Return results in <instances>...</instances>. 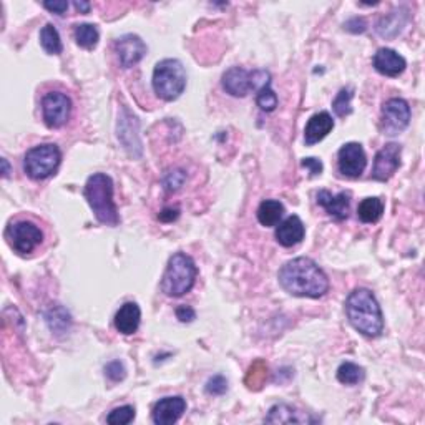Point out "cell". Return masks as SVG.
I'll use <instances>...</instances> for the list:
<instances>
[{
    "instance_id": "cell-1",
    "label": "cell",
    "mask_w": 425,
    "mask_h": 425,
    "mask_svg": "<svg viewBox=\"0 0 425 425\" xmlns=\"http://www.w3.org/2000/svg\"><path fill=\"white\" fill-rule=\"evenodd\" d=\"M279 284L288 294L296 298L317 299L329 289L326 273L309 258H294L283 266L278 274Z\"/></svg>"
},
{
    "instance_id": "cell-2",
    "label": "cell",
    "mask_w": 425,
    "mask_h": 425,
    "mask_svg": "<svg viewBox=\"0 0 425 425\" xmlns=\"http://www.w3.org/2000/svg\"><path fill=\"white\" fill-rule=\"evenodd\" d=\"M346 314L351 326L366 337H378L384 331V316L369 289H354L346 299Z\"/></svg>"
},
{
    "instance_id": "cell-3",
    "label": "cell",
    "mask_w": 425,
    "mask_h": 425,
    "mask_svg": "<svg viewBox=\"0 0 425 425\" xmlns=\"http://www.w3.org/2000/svg\"><path fill=\"white\" fill-rule=\"evenodd\" d=\"M84 195L101 225L118 226L120 215L113 200V181L105 173H95L86 180Z\"/></svg>"
},
{
    "instance_id": "cell-4",
    "label": "cell",
    "mask_w": 425,
    "mask_h": 425,
    "mask_svg": "<svg viewBox=\"0 0 425 425\" xmlns=\"http://www.w3.org/2000/svg\"><path fill=\"white\" fill-rule=\"evenodd\" d=\"M196 264L186 253H175L168 259L165 274L162 278V291L168 298H181L190 293L196 281Z\"/></svg>"
},
{
    "instance_id": "cell-5",
    "label": "cell",
    "mask_w": 425,
    "mask_h": 425,
    "mask_svg": "<svg viewBox=\"0 0 425 425\" xmlns=\"http://www.w3.org/2000/svg\"><path fill=\"white\" fill-rule=\"evenodd\" d=\"M153 90L159 98L173 101L180 98L186 89V70L180 60L165 59L153 70Z\"/></svg>"
},
{
    "instance_id": "cell-6",
    "label": "cell",
    "mask_w": 425,
    "mask_h": 425,
    "mask_svg": "<svg viewBox=\"0 0 425 425\" xmlns=\"http://www.w3.org/2000/svg\"><path fill=\"white\" fill-rule=\"evenodd\" d=\"M60 163V148L53 143H43L28 149L23 158V170L32 180H45L59 170Z\"/></svg>"
},
{
    "instance_id": "cell-7",
    "label": "cell",
    "mask_w": 425,
    "mask_h": 425,
    "mask_svg": "<svg viewBox=\"0 0 425 425\" xmlns=\"http://www.w3.org/2000/svg\"><path fill=\"white\" fill-rule=\"evenodd\" d=\"M410 123V106L404 98H390L382 105L380 132L387 137L402 133Z\"/></svg>"
},
{
    "instance_id": "cell-8",
    "label": "cell",
    "mask_w": 425,
    "mask_h": 425,
    "mask_svg": "<svg viewBox=\"0 0 425 425\" xmlns=\"http://www.w3.org/2000/svg\"><path fill=\"white\" fill-rule=\"evenodd\" d=\"M72 113V100L62 91H48L42 98L43 122L48 128H62L69 122Z\"/></svg>"
},
{
    "instance_id": "cell-9",
    "label": "cell",
    "mask_w": 425,
    "mask_h": 425,
    "mask_svg": "<svg viewBox=\"0 0 425 425\" xmlns=\"http://www.w3.org/2000/svg\"><path fill=\"white\" fill-rule=\"evenodd\" d=\"M8 243L18 254H30L42 244L43 233L37 225L30 221H17L7 231Z\"/></svg>"
},
{
    "instance_id": "cell-10",
    "label": "cell",
    "mask_w": 425,
    "mask_h": 425,
    "mask_svg": "<svg viewBox=\"0 0 425 425\" xmlns=\"http://www.w3.org/2000/svg\"><path fill=\"white\" fill-rule=\"evenodd\" d=\"M367 157L361 143L351 142L342 144L337 153V166L339 171L347 178H359L366 170Z\"/></svg>"
},
{
    "instance_id": "cell-11",
    "label": "cell",
    "mask_w": 425,
    "mask_h": 425,
    "mask_svg": "<svg viewBox=\"0 0 425 425\" xmlns=\"http://www.w3.org/2000/svg\"><path fill=\"white\" fill-rule=\"evenodd\" d=\"M400 154H402V147L399 143H387L382 149H379L374 158L372 178L378 181L390 180L400 168Z\"/></svg>"
},
{
    "instance_id": "cell-12",
    "label": "cell",
    "mask_w": 425,
    "mask_h": 425,
    "mask_svg": "<svg viewBox=\"0 0 425 425\" xmlns=\"http://www.w3.org/2000/svg\"><path fill=\"white\" fill-rule=\"evenodd\" d=\"M115 52L118 55L120 65L123 69H132L147 55V45H144L142 37L135 35V33H127L115 42Z\"/></svg>"
},
{
    "instance_id": "cell-13",
    "label": "cell",
    "mask_w": 425,
    "mask_h": 425,
    "mask_svg": "<svg viewBox=\"0 0 425 425\" xmlns=\"http://www.w3.org/2000/svg\"><path fill=\"white\" fill-rule=\"evenodd\" d=\"M186 410V400L175 395V397H165L158 400L153 407V422L157 425H173L181 419Z\"/></svg>"
},
{
    "instance_id": "cell-14",
    "label": "cell",
    "mask_w": 425,
    "mask_h": 425,
    "mask_svg": "<svg viewBox=\"0 0 425 425\" xmlns=\"http://www.w3.org/2000/svg\"><path fill=\"white\" fill-rule=\"evenodd\" d=\"M223 89L226 94L233 96H246L253 90V72L244 70L243 67H231L223 74Z\"/></svg>"
},
{
    "instance_id": "cell-15",
    "label": "cell",
    "mask_w": 425,
    "mask_h": 425,
    "mask_svg": "<svg viewBox=\"0 0 425 425\" xmlns=\"http://www.w3.org/2000/svg\"><path fill=\"white\" fill-rule=\"evenodd\" d=\"M372 65L385 76H399L407 67V62L392 48H379L372 59Z\"/></svg>"
},
{
    "instance_id": "cell-16",
    "label": "cell",
    "mask_w": 425,
    "mask_h": 425,
    "mask_svg": "<svg viewBox=\"0 0 425 425\" xmlns=\"http://www.w3.org/2000/svg\"><path fill=\"white\" fill-rule=\"evenodd\" d=\"M334 128V120L327 112H319L309 118V122L304 128V142L307 147H312L319 142H322L327 135Z\"/></svg>"
},
{
    "instance_id": "cell-17",
    "label": "cell",
    "mask_w": 425,
    "mask_h": 425,
    "mask_svg": "<svg viewBox=\"0 0 425 425\" xmlns=\"http://www.w3.org/2000/svg\"><path fill=\"white\" fill-rule=\"evenodd\" d=\"M317 203L329 212L332 218L341 221L349 216L351 195L347 191H341L339 195H332L331 191L321 190L317 193Z\"/></svg>"
},
{
    "instance_id": "cell-18",
    "label": "cell",
    "mask_w": 425,
    "mask_h": 425,
    "mask_svg": "<svg viewBox=\"0 0 425 425\" xmlns=\"http://www.w3.org/2000/svg\"><path fill=\"white\" fill-rule=\"evenodd\" d=\"M304 236H306V226L296 215L284 220L276 230L278 243L284 248H293V246L299 244L304 239Z\"/></svg>"
},
{
    "instance_id": "cell-19",
    "label": "cell",
    "mask_w": 425,
    "mask_h": 425,
    "mask_svg": "<svg viewBox=\"0 0 425 425\" xmlns=\"http://www.w3.org/2000/svg\"><path fill=\"white\" fill-rule=\"evenodd\" d=\"M142 322V311L137 302H125L115 314V327L123 336H132Z\"/></svg>"
},
{
    "instance_id": "cell-20",
    "label": "cell",
    "mask_w": 425,
    "mask_h": 425,
    "mask_svg": "<svg viewBox=\"0 0 425 425\" xmlns=\"http://www.w3.org/2000/svg\"><path fill=\"white\" fill-rule=\"evenodd\" d=\"M264 422L268 424H309L314 422V419L309 417L306 412H299L298 409L286 404L273 405L266 415Z\"/></svg>"
},
{
    "instance_id": "cell-21",
    "label": "cell",
    "mask_w": 425,
    "mask_h": 425,
    "mask_svg": "<svg viewBox=\"0 0 425 425\" xmlns=\"http://www.w3.org/2000/svg\"><path fill=\"white\" fill-rule=\"evenodd\" d=\"M407 23V11L405 8H395L387 17L378 23V33L384 38H392L402 32V28Z\"/></svg>"
},
{
    "instance_id": "cell-22",
    "label": "cell",
    "mask_w": 425,
    "mask_h": 425,
    "mask_svg": "<svg viewBox=\"0 0 425 425\" xmlns=\"http://www.w3.org/2000/svg\"><path fill=\"white\" fill-rule=\"evenodd\" d=\"M284 215V205L278 200H264L258 208V221L266 228L276 226Z\"/></svg>"
},
{
    "instance_id": "cell-23",
    "label": "cell",
    "mask_w": 425,
    "mask_h": 425,
    "mask_svg": "<svg viewBox=\"0 0 425 425\" xmlns=\"http://www.w3.org/2000/svg\"><path fill=\"white\" fill-rule=\"evenodd\" d=\"M384 215V203L379 198H366L361 201L359 208H357V216L362 223L372 225L378 223Z\"/></svg>"
},
{
    "instance_id": "cell-24",
    "label": "cell",
    "mask_w": 425,
    "mask_h": 425,
    "mask_svg": "<svg viewBox=\"0 0 425 425\" xmlns=\"http://www.w3.org/2000/svg\"><path fill=\"white\" fill-rule=\"evenodd\" d=\"M76 45L85 48V50H94L98 45L100 32L94 23H79L74 30Z\"/></svg>"
},
{
    "instance_id": "cell-25",
    "label": "cell",
    "mask_w": 425,
    "mask_h": 425,
    "mask_svg": "<svg viewBox=\"0 0 425 425\" xmlns=\"http://www.w3.org/2000/svg\"><path fill=\"white\" fill-rule=\"evenodd\" d=\"M40 43L43 50L50 53V55H59V53H62V48H64L62 47L60 33L52 23H47L40 30Z\"/></svg>"
},
{
    "instance_id": "cell-26",
    "label": "cell",
    "mask_w": 425,
    "mask_h": 425,
    "mask_svg": "<svg viewBox=\"0 0 425 425\" xmlns=\"http://www.w3.org/2000/svg\"><path fill=\"white\" fill-rule=\"evenodd\" d=\"M366 372L361 366L354 364V362H342L337 369V379L339 382L346 385H356L364 380Z\"/></svg>"
},
{
    "instance_id": "cell-27",
    "label": "cell",
    "mask_w": 425,
    "mask_h": 425,
    "mask_svg": "<svg viewBox=\"0 0 425 425\" xmlns=\"http://www.w3.org/2000/svg\"><path fill=\"white\" fill-rule=\"evenodd\" d=\"M352 96H354V89H351V86H346L336 95L334 101H332V110H334L337 117L346 118L347 115L352 113Z\"/></svg>"
},
{
    "instance_id": "cell-28",
    "label": "cell",
    "mask_w": 425,
    "mask_h": 425,
    "mask_svg": "<svg viewBox=\"0 0 425 425\" xmlns=\"http://www.w3.org/2000/svg\"><path fill=\"white\" fill-rule=\"evenodd\" d=\"M266 378H268V366H266L264 361H256L249 367L248 375H246V384H248L249 389L258 390L264 384Z\"/></svg>"
},
{
    "instance_id": "cell-29",
    "label": "cell",
    "mask_w": 425,
    "mask_h": 425,
    "mask_svg": "<svg viewBox=\"0 0 425 425\" xmlns=\"http://www.w3.org/2000/svg\"><path fill=\"white\" fill-rule=\"evenodd\" d=\"M256 103L263 112H273L274 108L278 106V96L274 94V90L271 89V84H266L261 86L258 90V95H256Z\"/></svg>"
},
{
    "instance_id": "cell-30",
    "label": "cell",
    "mask_w": 425,
    "mask_h": 425,
    "mask_svg": "<svg viewBox=\"0 0 425 425\" xmlns=\"http://www.w3.org/2000/svg\"><path fill=\"white\" fill-rule=\"evenodd\" d=\"M135 419V407L132 405H122V407L113 409L106 417V422L112 425H127L133 422Z\"/></svg>"
},
{
    "instance_id": "cell-31",
    "label": "cell",
    "mask_w": 425,
    "mask_h": 425,
    "mask_svg": "<svg viewBox=\"0 0 425 425\" xmlns=\"http://www.w3.org/2000/svg\"><path fill=\"white\" fill-rule=\"evenodd\" d=\"M60 311H62V307H52L50 311H48L45 316H52V317H55V322H50V329L52 331H55L57 334H60V332H65V329H69V326H70V316H69V312H65L64 316H59L60 314Z\"/></svg>"
},
{
    "instance_id": "cell-32",
    "label": "cell",
    "mask_w": 425,
    "mask_h": 425,
    "mask_svg": "<svg viewBox=\"0 0 425 425\" xmlns=\"http://www.w3.org/2000/svg\"><path fill=\"white\" fill-rule=\"evenodd\" d=\"M185 180H186L185 173H183L181 170H175V171L168 173V175L165 176V180H163V185H165V190L168 193L178 191L183 186Z\"/></svg>"
},
{
    "instance_id": "cell-33",
    "label": "cell",
    "mask_w": 425,
    "mask_h": 425,
    "mask_svg": "<svg viewBox=\"0 0 425 425\" xmlns=\"http://www.w3.org/2000/svg\"><path fill=\"white\" fill-rule=\"evenodd\" d=\"M226 390H228V380L223 375H215L208 380L206 392L210 395H223Z\"/></svg>"
},
{
    "instance_id": "cell-34",
    "label": "cell",
    "mask_w": 425,
    "mask_h": 425,
    "mask_svg": "<svg viewBox=\"0 0 425 425\" xmlns=\"http://www.w3.org/2000/svg\"><path fill=\"white\" fill-rule=\"evenodd\" d=\"M105 375L110 380H112V382H118V380L125 379V375H127V370H125V366L122 364V362L113 361L105 367Z\"/></svg>"
},
{
    "instance_id": "cell-35",
    "label": "cell",
    "mask_w": 425,
    "mask_h": 425,
    "mask_svg": "<svg viewBox=\"0 0 425 425\" xmlns=\"http://www.w3.org/2000/svg\"><path fill=\"white\" fill-rule=\"evenodd\" d=\"M344 28L347 32H352V33H364L367 30V23L364 18H351V21H347L344 23Z\"/></svg>"
},
{
    "instance_id": "cell-36",
    "label": "cell",
    "mask_w": 425,
    "mask_h": 425,
    "mask_svg": "<svg viewBox=\"0 0 425 425\" xmlns=\"http://www.w3.org/2000/svg\"><path fill=\"white\" fill-rule=\"evenodd\" d=\"M301 165L304 168H307L309 173H311V176H317L322 173V163H321V159H317V158H304L301 162Z\"/></svg>"
},
{
    "instance_id": "cell-37",
    "label": "cell",
    "mask_w": 425,
    "mask_h": 425,
    "mask_svg": "<svg viewBox=\"0 0 425 425\" xmlns=\"http://www.w3.org/2000/svg\"><path fill=\"white\" fill-rule=\"evenodd\" d=\"M43 7H45L47 11L57 13V16H64L67 8H69V2H65V0H59V2H43Z\"/></svg>"
},
{
    "instance_id": "cell-38",
    "label": "cell",
    "mask_w": 425,
    "mask_h": 425,
    "mask_svg": "<svg viewBox=\"0 0 425 425\" xmlns=\"http://www.w3.org/2000/svg\"><path fill=\"white\" fill-rule=\"evenodd\" d=\"M176 317L180 319L181 322H191V321H195L196 312L193 311L190 306H180L176 309Z\"/></svg>"
},
{
    "instance_id": "cell-39",
    "label": "cell",
    "mask_w": 425,
    "mask_h": 425,
    "mask_svg": "<svg viewBox=\"0 0 425 425\" xmlns=\"http://www.w3.org/2000/svg\"><path fill=\"white\" fill-rule=\"evenodd\" d=\"M178 216H180V210H173V208H165L162 212H159L158 218L162 221H165V223H171V221H175Z\"/></svg>"
},
{
    "instance_id": "cell-40",
    "label": "cell",
    "mask_w": 425,
    "mask_h": 425,
    "mask_svg": "<svg viewBox=\"0 0 425 425\" xmlns=\"http://www.w3.org/2000/svg\"><path fill=\"white\" fill-rule=\"evenodd\" d=\"M75 8L81 13H89L90 12V4L89 2H75Z\"/></svg>"
},
{
    "instance_id": "cell-41",
    "label": "cell",
    "mask_w": 425,
    "mask_h": 425,
    "mask_svg": "<svg viewBox=\"0 0 425 425\" xmlns=\"http://www.w3.org/2000/svg\"><path fill=\"white\" fill-rule=\"evenodd\" d=\"M2 173L4 178H8V173H11V168H8V162L6 158H2Z\"/></svg>"
}]
</instances>
